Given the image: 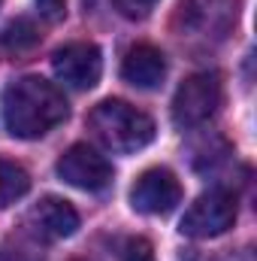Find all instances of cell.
<instances>
[{"label": "cell", "instance_id": "obj_1", "mask_svg": "<svg viewBox=\"0 0 257 261\" xmlns=\"http://www.w3.org/2000/svg\"><path fill=\"white\" fill-rule=\"evenodd\" d=\"M3 125L18 140H37L58 128L70 116L64 91L43 76H21L3 88L0 97Z\"/></svg>", "mask_w": 257, "mask_h": 261}, {"label": "cell", "instance_id": "obj_2", "mask_svg": "<svg viewBox=\"0 0 257 261\" xmlns=\"http://www.w3.org/2000/svg\"><path fill=\"white\" fill-rule=\"evenodd\" d=\"M88 128L112 152H136L154 140V122L124 100H103L91 110Z\"/></svg>", "mask_w": 257, "mask_h": 261}, {"label": "cell", "instance_id": "obj_3", "mask_svg": "<svg viewBox=\"0 0 257 261\" xmlns=\"http://www.w3.org/2000/svg\"><path fill=\"white\" fill-rule=\"evenodd\" d=\"M221 97H224V88L218 73H194L179 85L173 97V122L179 128H197L209 122L218 113Z\"/></svg>", "mask_w": 257, "mask_h": 261}, {"label": "cell", "instance_id": "obj_4", "mask_svg": "<svg viewBox=\"0 0 257 261\" xmlns=\"http://www.w3.org/2000/svg\"><path fill=\"white\" fill-rule=\"evenodd\" d=\"M236 222V197L224 189H212L191 203V210L182 216V234L194 240H209L224 231H230Z\"/></svg>", "mask_w": 257, "mask_h": 261}, {"label": "cell", "instance_id": "obj_5", "mask_svg": "<svg viewBox=\"0 0 257 261\" xmlns=\"http://www.w3.org/2000/svg\"><path fill=\"white\" fill-rule=\"evenodd\" d=\"M179 200H182V186L176 173L167 167H148L130 189V206L145 216H167L179 206Z\"/></svg>", "mask_w": 257, "mask_h": 261}, {"label": "cell", "instance_id": "obj_6", "mask_svg": "<svg viewBox=\"0 0 257 261\" xmlns=\"http://www.w3.org/2000/svg\"><path fill=\"white\" fill-rule=\"evenodd\" d=\"M58 176L82 192H100L112 182V164L91 146L76 143L58 158Z\"/></svg>", "mask_w": 257, "mask_h": 261}, {"label": "cell", "instance_id": "obj_7", "mask_svg": "<svg viewBox=\"0 0 257 261\" xmlns=\"http://www.w3.org/2000/svg\"><path fill=\"white\" fill-rule=\"evenodd\" d=\"M52 67H55V73L64 85L85 91V88H94L100 82L103 55L94 43H70V46L55 52Z\"/></svg>", "mask_w": 257, "mask_h": 261}, {"label": "cell", "instance_id": "obj_8", "mask_svg": "<svg viewBox=\"0 0 257 261\" xmlns=\"http://www.w3.org/2000/svg\"><path fill=\"white\" fill-rule=\"evenodd\" d=\"M27 228L34 237L43 240H64L73 237L79 228V213L73 210V203L64 197H43L30 213H27Z\"/></svg>", "mask_w": 257, "mask_h": 261}, {"label": "cell", "instance_id": "obj_9", "mask_svg": "<svg viewBox=\"0 0 257 261\" xmlns=\"http://www.w3.org/2000/svg\"><path fill=\"white\" fill-rule=\"evenodd\" d=\"M121 76L127 79L130 85L151 91V88H157V85L164 82V76H167V58H164L160 49L139 43V46H133L127 55H124Z\"/></svg>", "mask_w": 257, "mask_h": 261}, {"label": "cell", "instance_id": "obj_10", "mask_svg": "<svg viewBox=\"0 0 257 261\" xmlns=\"http://www.w3.org/2000/svg\"><path fill=\"white\" fill-rule=\"evenodd\" d=\"M30 192V176L21 164L15 161H6L0 158V210L21 200V197Z\"/></svg>", "mask_w": 257, "mask_h": 261}, {"label": "cell", "instance_id": "obj_11", "mask_svg": "<svg viewBox=\"0 0 257 261\" xmlns=\"http://www.w3.org/2000/svg\"><path fill=\"white\" fill-rule=\"evenodd\" d=\"M40 43V28L30 18H15L0 31V46L9 52H27Z\"/></svg>", "mask_w": 257, "mask_h": 261}, {"label": "cell", "instance_id": "obj_12", "mask_svg": "<svg viewBox=\"0 0 257 261\" xmlns=\"http://www.w3.org/2000/svg\"><path fill=\"white\" fill-rule=\"evenodd\" d=\"M37 9L46 21H61L67 15V0H37Z\"/></svg>", "mask_w": 257, "mask_h": 261}, {"label": "cell", "instance_id": "obj_13", "mask_svg": "<svg viewBox=\"0 0 257 261\" xmlns=\"http://www.w3.org/2000/svg\"><path fill=\"white\" fill-rule=\"evenodd\" d=\"M124 261H154V252H151V246L145 240H136V243H130Z\"/></svg>", "mask_w": 257, "mask_h": 261}, {"label": "cell", "instance_id": "obj_14", "mask_svg": "<svg viewBox=\"0 0 257 261\" xmlns=\"http://www.w3.org/2000/svg\"><path fill=\"white\" fill-rule=\"evenodd\" d=\"M154 3L157 0H124V9H127L130 15H145Z\"/></svg>", "mask_w": 257, "mask_h": 261}, {"label": "cell", "instance_id": "obj_15", "mask_svg": "<svg viewBox=\"0 0 257 261\" xmlns=\"http://www.w3.org/2000/svg\"><path fill=\"white\" fill-rule=\"evenodd\" d=\"M0 3H3V0H0Z\"/></svg>", "mask_w": 257, "mask_h": 261}]
</instances>
